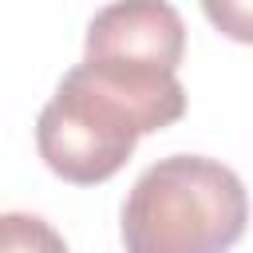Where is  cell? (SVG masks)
Returning a JSON list of instances; mask_svg holds the SVG:
<instances>
[{
	"mask_svg": "<svg viewBox=\"0 0 253 253\" xmlns=\"http://www.w3.org/2000/svg\"><path fill=\"white\" fill-rule=\"evenodd\" d=\"M186 115V87L174 71L83 59L36 119V146L51 174L71 186L115 178L142 134H154Z\"/></svg>",
	"mask_w": 253,
	"mask_h": 253,
	"instance_id": "6da1fadb",
	"label": "cell"
},
{
	"mask_svg": "<svg viewBox=\"0 0 253 253\" xmlns=\"http://www.w3.org/2000/svg\"><path fill=\"white\" fill-rule=\"evenodd\" d=\"M245 182L225 162L170 154L138 174L123 202L126 253H225L245 233Z\"/></svg>",
	"mask_w": 253,
	"mask_h": 253,
	"instance_id": "7a4b0ae2",
	"label": "cell"
},
{
	"mask_svg": "<svg viewBox=\"0 0 253 253\" xmlns=\"http://www.w3.org/2000/svg\"><path fill=\"white\" fill-rule=\"evenodd\" d=\"M186 55V24L170 0H115L87 24L83 59H115L178 71Z\"/></svg>",
	"mask_w": 253,
	"mask_h": 253,
	"instance_id": "3957f363",
	"label": "cell"
},
{
	"mask_svg": "<svg viewBox=\"0 0 253 253\" xmlns=\"http://www.w3.org/2000/svg\"><path fill=\"white\" fill-rule=\"evenodd\" d=\"M0 253H67V241L36 213H0Z\"/></svg>",
	"mask_w": 253,
	"mask_h": 253,
	"instance_id": "277c9868",
	"label": "cell"
},
{
	"mask_svg": "<svg viewBox=\"0 0 253 253\" xmlns=\"http://www.w3.org/2000/svg\"><path fill=\"white\" fill-rule=\"evenodd\" d=\"M202 8H206L210 24H213L221 36H229V40H237V43H249V40H253L249 0H202Z\"/></svg>",
	"mask_w": 253,
	"mask_h": 253,
	"instance_id": "5b68a950",
	"label": "cell"
}]
</instances>
